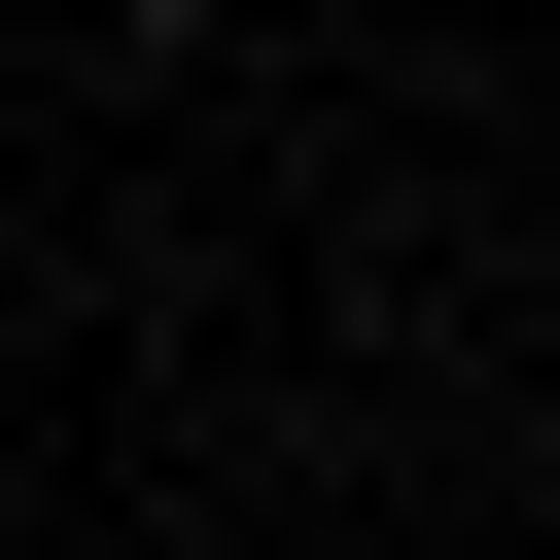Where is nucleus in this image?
<instances>
[{
    "label": "nucleus",
    "instance_id": "f257e3e1",
    "mask_svg": "<svg viewBox=\"0 0 560 560\" xmlns=\"http://www.w3.org/2000/svg\"><path fill=\"white\" fill-rule=\"evenodd\" d=\"M105 35H245V0H105Z\"/></svg>",
    "mask_w": 560,
    "mask_h": 560
}]
</instances>
